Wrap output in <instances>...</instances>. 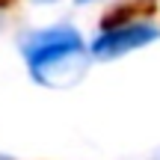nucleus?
<instances>
[{
    "mask_svg": "<svg viewBox=\"0 0 160 160\" xmlns=\"http://www.w3.org/2000/svg\"><path fill=\"white\" fill-rule=\"evenodd\" d=\"M160 39V30L151 27V24H125V27H116L101 33L95 42H92V53L98 59H116L122 53L139 51V48L151 45V42Z\"/></svg>",
    "mask_w": 160,
    "mask_h": 160,
    "instance_id": "obj_2",
    "label": "nucleus"
},
{
    "mask_svg": "<svg viewBox=\"0 0 160 160\" xmlns=\"http://www.w3.org/2000/svg\"><path fill=\"white\" fill-rule=\"evenodd\" d=\"M21 53L30 65V74L45 86H71L83 77V42L71 27H51L21 39Z\"/></svg>",
    "mask_w": 160,
    "mask_h": 160,
    "instance_id": "obj_1",
    "label": "nucleus"
},
{
    "mask_svg": "<svg viewBox=\"0 0 160 160\" xmlns=\"http://www.w3.org/2000/svg\"><path fill=\"white\" fill-rule=\"evenodd\" d=\"M77 3H86V0H77Z\"/></svg>",
    "mask_w": 160,
    "mask_h": 160,
    "instance_id": "obj_3",
    "label": "nucleus"
}]
</instances>
